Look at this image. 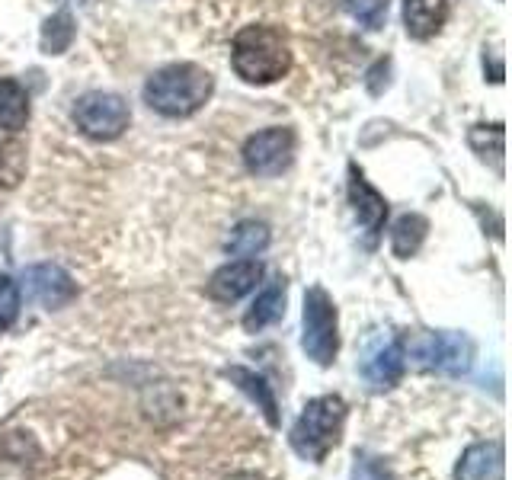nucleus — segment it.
I'll return each instance as SVG.
<instances>
[{
  "instance_id": "obj_3",
  "label": "nucleus",
  "mask_w": 512,
  "mask_h": 480,
  "mask_svg": "<svg viewBox=\"0 0 512 480\" xmlns=\"http://www.w3.org/2000/svg\"><path fill=\"white\" fill-rule=\"evenodd\" d=\"M343 426H346V400L340 394H324L308 400V407L301 410L292 432H288V442H292V448L304 461L320 464L340 445Z\"/></svg>"
},
{
  "instance_id": "obj_4",
  "label": "nucleus",
  "mask_w": 512,
  "mask_h": 480,
  "mask_svg": "<svg viewBox=\"0 0 512 480\" xmlns=\"http://www.w3.org/2000/svg\"><path fill=\"white\" fill-rule=\"evenodd\" d=\"M301 349L317 365H333L336 349H340V333H336V304L320 285L304 292V314H301Z\"/></svg>"
},
{
  "instance_id": "obj_13",
  "label": "nucleus",
  "mask_w": 512,
  "mask_h": 480,
  "mask_svg": "<svg viewBox=\"0 0 512 480\" xmlns=\"http://www.w3.org/2000/svg\"><path fill=\"white\" fill-rule=\"evenodd\" d=\"M285 314V279H272L260 295H256L253 308L244 314V327L250 333H260L272 327Z\"/></svg>"
},
{
  "instance_id": "obj_1",
  "label": "nucleus",
  "mask_w": 512,
  "mask_h": 480,
  "mask_svg": "<svg viewBox=\"0 0 512 480\" xmlns=\"http://www.w3.org/2000/svg\"><path fill=\"white\" fill-rule=\"evenodd\" d=\"M215 90V77L199 64H167L148 77L144 84V103L160 116L186 119L199 112Z\"/></svg>"
},
{
  "instance_id": "obj_7",
  "label": "nucleus",
  "mask_w": 512,
  "mask_h": 480,
  "mask_svg": "<svg viewBox=\"0 0 512 480\" xmlns=\"http://www.w3.org/2000/svg\"><path fill=\"white\" fill-rule=\"evenodd\" d=\"M295 157V135L292 128H266L256 132L244 144V164L256 176H279Z\"/></svg>"
},
{
  "instance_id": "obj_21",
  "label": "nucleus",
  "mask_w": 512,
  "mask_h": 480,
  "mask_svg": "<svg viewBox=\"0 0 512 480\" xmlns=\"http://www.w3.org/2000/svg\"><path fill=\"white\" fill-rule=\"evenodd\" d=\"M340 4L365 29H381L388 20V0H340Z\"/></svg>"
},
{
  "instance_id": "obj_9",
  "label": "nucleus",
  "mask_w": 512,
  "mask_h": 480,
  "mask_svg": "<svg viewBox=\"0 0 512 480\" xmlns=\"http://www.w3.org/2000/svg\"><path fill=\"white\" fill-rule=\"evenodd\" d=\"M455 480H506V452L503 439L471 442L458 458Z\"/></svg>"
},
{
  "instance_id": "obj_23",
  "label": "nucleus",
  "mask_w": 512,
  "mask_h": 480,
  "mask_svg": "<svg viewBox=\"0 0 512 480\" xmlns=\"http://www.w3.org/2000/svg\"><path fill=\"white\" fill-rule=\"evenodd\" d=\"M352 480H391L384 464L372 455H359L356 458V468H352Z\"/></svg>"
},
{
  "instance_id": "obj_2",
  "label": "nucleus",
  "mask_w": 512,
  "mask_h": 480,
  "mask_svg": "<svg viewBox=\"0 0 512 480\" xmlns=\"http://www.w3.org/2000/svg\"><path fill=\"white\" fill-rule=\"evenodd\" d=\"M234 71L247 84H276L292 68V52L279 29L272 26H247L234 39Z\"/></svg>"
},
{
  "instance_id": "obj_22",
  "label": "nucleus",
  "mask_w": 512,
  "mask_h": 480,
  "mask_svg": "<svg viewBox=\"0 0 512 480\" xmlns=\"http://www.w3.org/2000/svg\"><path fill=\"white\" fill-rule=\"evenodd\" d=\"M16 317H20V288L13 279L0 276V333L10 330Z\"/></svg>"
},
{
  "instance_id": "obj_16",
  "label": "nucleus",
  "mask_w": 512,
  "mask_h": 480,
  "mask_svg": "<svg viewBox=\"0 0 512 480\" xmlns=\"http://www.w3.org/2000/svg\"><path fill=\"white\" fill-rule=\"evenodd\" d=\"M29 122V96L26 90L10 77H0V128L10 135L23 132Z\"/></svg>"
},
{
  "instance_id": "obj_6",
  "label": "nucleus",
  "mask_w": 512,
  "mask_h": 480,
  "mask_svg": "<svg viewBox=\"0 0 512 480\" xmlns=\"http://www.w3.org/2000/svg\"><path fill=\"white\" fill-rule=\"evenodd\" d=\"M410 352L423 368H436L445 375H464L474 359V346L461 333H420Z\"/></svg>"
},
{
  "instance_id": "obj_5",
  "label": "nucleus",
  "mask_w": 512,
  "mask_h": 480,
  "mask_svg": "<svg viewBox=\"0 0 512 480\" xmlns=\"http://www.w3.org/2000/svg\"><path fill=\"white\" fill-rule=\"evenodd\" d=\"M74 122L87 138L116 141L128 128V122H132V112H128V103L116 93H87L74 106Z\"/></svg>"
},
{
  "instance_id": "obj_15",
  "label": "nucleus",
  "mask_w": 512,
  "mask_h": 480,
  "mask_svg": "<svg viewBox=\"0 0 512 480\" xmlns=\"http://www.w3.org/2000/svg\"><path fill=\"white\" fill-rule=\"evenodd\" d=\"M228 375L240 391H244L256 407L263 410V416H266V423L269 426H279V404H276V394H272V388L266 384V378L263 375H256V372H250V368H240V365H231Z\"/></svg>"
},
{
  "instance_id": "obj_10",
  "label": "nucleus",
  "mask_w": 512,
  "mask_h": 480,
  "mask_svg": "<svg viewBox=\"0 0 512 480\" xmlns=\"http://www.w3.org/2000/svg\"><path fill=\"white\" fill-rule=\"evenodd\" d=\"M407 372V343L400 336H391L388 343L375 346L362 362V375L375 391H388Z\"/></svg>"
},
{
  "instance_id": "obj_12",
  "label": "nucleus",
  "mask_w": 512,
  "mask_h": 480,
  "mask_svg": "<svg viewBox=\"0 0 512 480\" xmlns=\"http://www.w3.org/2000/svg\"><path fill=\"white\" fill-rule=\"evenodd\" d=\"M349 202L356 208V215L362 221V228L368 237H378L384 218H388V202H384L381 192L365 180V176L352 167L349 170Z\"/></svg>"
},
{
  "instance_id": "obj_14",
  "label": "nucleus",
  "mask_w": 512,
  "mask_h": 480,
  "mask_svg": "<svg viewBox=\"0 0 512 480\" xmlns=\"http://www.w3.org/2000/svg\"><path fill=\"white\" fill-rule=\"evenodd\" d=\"M448 16L445 0H404V26L413 39H429L442 29Z\"/></svg>"
},
{
  "instance_id": "obj_17",
  "label": "nucleus",
  "mask_w": 512,
  "mask_h": 480,
  "mask_svg": "<svg viewBox=\"0 0 512 480\" xmlns=\"http://www.w3.org/2000/svg\"><path fill=\"white\" fill-rule=\"evenodd\" d=\"M426 231H429V224H426L423 215H400L394 221V228H391V250H394V256H400V260H410V256L423 247Z\"/></svg>"
},
{
  "instance_id": "obj_18",
  "label": "nucleus",
  "mask_w": 512,
  "mask_h": 480,
  "mask_svg": "<svg viewBox=\"0 0 512 480\" xmlns=\"http://www.w3.org/2000/svg\"><path fill=\"white\" fill-rule=\"evenodd\" d=\"M266 247H269V228L263 221H240L231 231L228 244H224V250H228L231 256H244V260L263 253Z\"/></svg>"
},
{
  "instance_id": "obj_8",
  "label": "nucleus",
  "mask_w": 512,
  "mask_h": 480,
  "mask_svg": "<svg viewBox=\"0 0 512 480\" xmlns=\"http://www.w3.org/2000/svg\"><path fill=\"white\" fill-rule=\"evenodd\" d=\"M23 282H26V292L32 301H39L42 308L48 311H58L64 304H71L77 298V285L74 279L55 263H39V266H29L23 272Z\"/></svg>"
},
{
  "instance_id": "obj_20",
  "label": "nucleus",
  "mask_w": 512,
  "mask_h": 480,
  "mask_svg": "<svg viewBox=\"0 0 512 480\" xmlns=\"http://www.w3.org/2000/svg\"><path fill=\"white\" fill-rule=\"evenodd\" d=\"M26 170V148L20 141L0 144V186H16Z\"/></svg>"
},
{
  "instance_id": "obj_19",
  "label": "nucleus",
  "mask_w": 512,
  "mask_h": 480,
  "mask_svg": "<svg viewBox=\"0 0 512 480\" xmlns=\"http://www.w3.org/2000/svg\"><path fill=\"white\" fill-rule=\"evenodd\" d=\"M71 42H74V20H71V13H55L52 20L42 26V48H45V55L68 52Z\"/></svg>"
},
{
  "instance_id": "obj_11",
  "label": "nucleus",
  "mask_w": 512,
  "mask_h": 480,
  "mask_svg": "<svg viewBox=\"0 0 512 480\" xmlns=\"http://www.w3.org/2000/svg\"><path fill=\"white\" fill-rule=\"evenodd\" d=\"M260 279H263V266L256 260H234L228 266H221L215 276L208 279V298L231 304L237 298H244L247 292H253Z\"/></svg>"
}]
</instances>
